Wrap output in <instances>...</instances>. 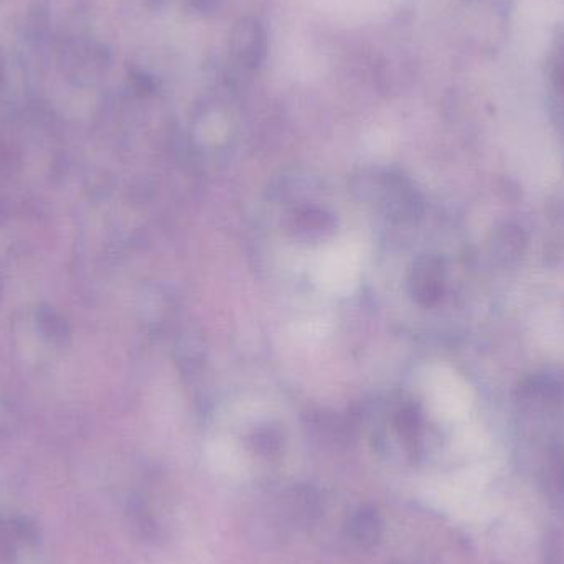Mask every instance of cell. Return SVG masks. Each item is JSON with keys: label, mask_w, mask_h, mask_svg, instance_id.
Returning <instances> with one entry per match:
<instances>
[{"label": "cell", "mask_w": 564, "mask_h": 564, "mask_svg": "<svg viewBox=\"0 0 564 564\" xmlns=\"http://www.w3.org/2000/svg\"><path fill=\"white\" fill-rule=\"evenodd\" d=\"M523 243L525 237L522 231L513 225H507L494 237V254L499 258L500 263H512L522 254Z\"/></svg>", "instance_id": "cell-1"}]
</instances>
